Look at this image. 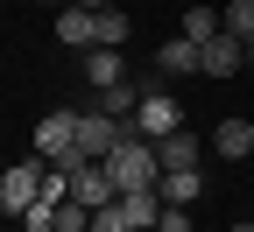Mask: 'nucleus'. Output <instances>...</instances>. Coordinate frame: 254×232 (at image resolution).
Listing matches in <instances>:
<instances>
[{"instance_id": "39448f33", "label": "nucleus", "mask_w": 254, "mask_h": 232, "mask_svg": "<svg viewBox=\"0 0 254 232\" xmlns=\"http://www.w3.org/2000/svg\"><path fill=\"white\" fill-rule=\"evenodd\" d=\"M36 155H43V162L78 155V113H43V120H36Z\"/></svg>"}, {"instance_id": "f257e3e1", "label": "nucleus", "mask_w": 254, "mask_h": 232, "mask_svg": "<svg viewBox=\"0 0 254 232\" xmlns=\"http://www.w3.org/2000/svg\"><path fill=\"white\" fill-rule=\"evenodd\" d=\"M106 176H113L120 190H155V176H163V162H155V141L127 134V141L106 155Z\"/></svg>"}, {"instance_id": "9b49d317", "label": "nucleus", "mask_w": 254, "mask_h": 232, "mask_svg": "<svg viewBox=\"0 0 254 232\" xmlns=\"http://www.w3.org/2000/svg\"><path fill=\"white\" fill-rule=\"evenodd\" d=\"M184 71H198V43H190V36L155 43V78H184Z\"/></svg>"}, {"instance_id": "dca6fc26", "label": "nucleus", "mask_w": 254, "mask_h": 232, "mask_svg": "<svg viewBox=\"0 0 254 232\" xmlns=\"http://www.w3.org/2000/svg\"><path fill=\"white\" fill-rule=\"evenodd\" d=\"M219 28H226V14H212V7H184V36L198 43V49H205V43L219 36Z\"/></svg>"}, {"instance_id": "f8f14e48", "label": "nucleus", "mask_w": 254, "mask_h": 232, "mask_svg": "<svg viewBox=\"0 0 254 232\" xmlns=\"http://www.w3.org/2000/svg\"><path fill=\"white\" fill-rule=\"evenodd\" d=\"M141 92H148V85H134V78H120V85H106V92H99V113H106V120H134V106H141Z\"/></svg>"}, {"instance_id": "0eeeda50", "label": "nucleus", "mask_w": 254, "mask_h": 232, "mask_svg": "<svg viewBox=\"0 0 254 232\" xmlns=\"http://www.w3.org/2000/svg\"><path fill=\"white\" fill-rule=\"evenodd\" d=\"M57 43L64 49H92L99 43V7H57Z\"/></svg>"}, {"instance_id": "1a4fd4ad", "label": "nucleus", "mask_w": 254, "mask_h": 232, "mask_svg": "<svg viewBox=\"0 0 254 232\" xmlns=\"http://www.w3.org/2000/svg\"><path fill=\"white\" fill-rule=\"evenodd\" d=\"M113 211H120L127 232H148L155 218H163V197H155V190H120V197H113Z\"/></svg>"}, {"instance_id": "6ab92c4d", "label": "nucleus", "mask_w": 254, "mask_h": 232, "mask_svg": "<svg viewBox=\"0 0 254 232\" xmlns=\"http://www.w3.org/2000/svg\"><path fill=\"white\" fill-rule=\"evenodd\" d=\"M155 232H190V211H184V204H163V218H155Z\"/></svg>"}, {"instance_id": "7ed1b4c3", "label": "nucleus", "mask_w": 254, "mask_h": 232, "mask_svg": "<svg viewBox=\"0 0 254 232\" xmlns=\"http://www.w3.org/2000/svg\"><path fill=\"white\" fill-rule=\"evenodd\" d=\"M43 169H50V162H43V155H28V162H14V169L0 176V211H7V218H21V211L43 197Z\"/></svg>"}, {"instance_id": "a211bd4d", "label": "nucleus", "mask_w": 254, "mask_h": 232, "mask_svg": "<svg viewBox=\"0 0 254 232\" xmlns=\"http://www.w3.org/2000/svg\"><path fill=\"white\" fill-rule=\"evenodd\" d=\"M226 36L254 43V0H226Z\"/></svg>"}, {"instance_id": "6e6552de", "label": "nucleus", "mask_w": 254, "mask_h": 232, "mask_svg": "<svg viewBox=\"0 0 254 232\" xmlns=\"http://www.w3.org/2000/svg\"><path fill=\"white\" fill-rule=\"evenodd\" d=\"M212 155H219V162H247V155H254V120H240V113L219 120V127H212Z\"/></svg>"}, {"instance_id": "ddd939ff", "label": "nucleus", "mask_w": 254, "mask_h": 232, "mask_svg": "<svg viewBox=\"0 0 254 232\" xmlns=\"http://www.w3.org/2000/svg\"><path fill=\"white\" fill-rule=\"evenodd\" d=\"M198 190H205L198 169H163V176H155V197H163V204H190Z\"/></svg>"}, {"instance_id": "20e7f679", "label": "nucleus", "mask_w": 254, "mask_h": 232, "mask_svg": "<svg viewBox=\"0 0 254 232\" xmlns=\"http://www.w3.org/2000/svg\"><path fill=\"white\" fill-rule=\"evenodd\" d=\"M120 141H127L120 120H106V113H78V155H85V162H106Z\"/></svg>"}, {"instance_id": "412c9836", "label": "nucleus", "mask_w": 254, "mask_h": 232, "mask_svg": "<svg viewBox=\"0 0 254 232\" xmlns=\"http://www.w3.org/2000/svg\"><path fill=\"white\" fill-rule=\"evenodd\" d=\"M71 7H113V0H71Z\"/></svg>"}, {"instance_id": "5701e85b", "label": "nucleus", "mask_w": 254, "mask_h": 232, "mask_svg": "<svg viewBox=\"0 0 254 232\" xmlns=\"http://www.w3.org/2000/svg\"><path fill=\"white\" fill-rule=\"evenodd\" d=\"M226 232H254V225H226Z\"/></svg>"}, {"instance_id": "423d86ee", "label": "nucleus", "mask_w": 254, "mask_h": 232, "mask_svg": "<svg viewBox=\"0 0 254 232\" xmlns=\"http://www.w3.org/2000/svg\"><path fill=\"white\" fill-rule=\"evenodd\" d=\"M240 63H247V43H240V36H226V28H219V36L198 49V71H205V78H233Z\"/></svg>"}, {"instance_id": "b1692460", "label": "nucleus", "mask_w": 254, "mask_h": 232, "mask_svg": "<svg viewBox=\"0 0 254 232\" xmlns=\"http://www.w3.org/2000/svg\"><path fill=\"white\" fill-rule=\"evenodd\" d=\"M247 63H254V43H247Z\"/></svg>"}, {"instance_id": "4be33fe9", "label": "nucleus", "mask_w": 254, "mask_h": 232, "mask_svg": "<svg viewBox=\"0 0 254 232\" xmlns=\"http://www.w3.org/2000/svg\"><path fill=\"white\" fill-rule=\"evenodd\" d=\"M43 7H71V0H43Z\"/></svg>"}, {"instance_id": "9d476101", "label": "nucleus", "mask_w": 254, "mask_h": 232, "mask_svg": "<svg viewBox=\"0 0 254 232\" xmlns=\"http://www.w3.org/2000/svg\"><path fill=\"white\" fill-rule=\"evenodd\" d=\"M198 155H205V141L190 134V127H177V134L155 141V162H163V169H198Z\"/></svg>"}, {"instance_id": "4468645a", "label": "nucleus", "mask_w": 254, "mask_h": 232, "mask_svg": "<svg viewBox=\"0 0 254 232\" xmlns=\"http://www.w3.org/2000/svg\"><path fill=\"white\" fill-rule=\"evenodd\" d=\"M85 78L99 85V92L120 85V78H127V56H113V49H85Z\"/></svg>"}, {"instance_id": "f03ea898", "label": "nucleus", "mask_w": 254, "mask_h": 232, "mask_svg": "<svg viewBox=\"0 0 254 232\" xmlns=\"http://www.w3.org/2000/svg\"><path fill=\"white\" fill-rule=\"evenodd\" d=\"M127 127V134H141V141H163V134H177V127H184V106H177V98L170 92H141V106H134V120H120Z\"/></svg>"}, {"instance_id": "aec40b11", "label": "nucleus", "mask_w": 254, "mask_h": 232, "mask_svg": "<svg viewBox=\"0 0 254 232\" xmlns=\"http://www.w3.org/2000/svg\"><path fill=\"white\" fill-rule=\"evenodd\" d=\"M92 232H127V225H120V211L106 204V211H92Z\"/></svg>"}, {"instance_id": "f3484780", "label": "nucleus", "mask_w": 254, "mask_h": 232, "mask_svg": "<svg viewBox=\"0 0 254 232\" xmlns=\"http://www.w3.org/2000/svg\"><path fill=\"white\" fill-rule=\"evenodd\" d=\"M50 232H92V211H85V204H71V197H64V204L50 211Z\"/></svg>"}, {"instance_id": "2eb2a0df", "label": "nucleus", "mask_w": 254, "mask_h": 232, "mask_svg": "<svg viewBox=\"0 0 254 232\" xmlns=\"http://www.w3.org/2000/svg\"><path fill=\"white\" fill-rule=\"evenodd\" d=\"M127 36H134V21H127V7H99V43H92V49H120Z\"/></svg>"}]
</instances>
